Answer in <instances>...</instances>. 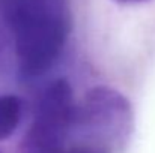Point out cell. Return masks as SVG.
I'll return each instance as SVG.
<instances>
[{
    "label": "cell",
    "instance_id": "obj_1",
    "mask_svg": "<svg viewBox=\"0 0 155 153\" xmlns=\"http://www.w3.org/2000/svg\"><path fill=\"white\" fill-rule=\"evenodd\" d=\"M20 69L36 77L59 59L71 33L69 0H0Z\"/></svg>",
    "mask_w": 155,
    "mask_h": 153
},
{
    "label": "cell",
    "instance_id": "obj_2",
    "mask_svg": "<svg viewBox=\"0 0 155 153\" xmlns=\"http://www.w3.org/2000/svg\"><path fill=\"white\" fill-rule=\"evenodd\" d=\"M75 119L71 84L65 78L53 81L38 101L35 119L21 141V153H65V137Z\"/></svg>",
    "mask_w": 155,
    "mask_h": 153
},
{
    "label": "cell",
    "instance_id": "obj_3",
    "mask_svg": "<svg viewBox=\"0 0 155 153\" xmlns=\"http://www.w3.org/2000/svg\"><path fill=\"white\" fill-rule=\"evenodd\" d=\"M78 116L84 123L95 128H116L122 132L130 126L131 108L119 92L108 87H95L87 92Z\"/></svg>",
    "mask_w": 155,
    "mask_h": 153
},
{
    "label": "cell",
    "instance_id": "obj_4",
    "mask_svg": "<svg viewBox=\"0 0 155 153\" xmlns=\"http://www.w3.org/2000/svg\"><path fill=\"white\" fill-rule=\"evenodd\" d=\"M21 120V101L14 95H0V141L9 138Z\"/></svg>",
    "mask_w": 155,
    "mask_h": 153
},
{
    "label": "cell",
    "instance_id": "obj_5",
    "mask_svg": "<svg viewBox=\"0 0 155 153\" xmlns=\"http://www.w3.org/2000/svg\"><path fill=\"white\" fill-rule=\"evenodd\" d=\"M65 153H107L105 150L100 147H94V146H75L72 149H69Z\"/></svg>",
    "mask_w": 155,
    "mask_h": 153
},
{
    "label": "cell",
    "instance_id": "obj_6",
    "mask_svg": "<svg viewBox=\"0 0 155 153\" xmlns=\"http://www.w3.org/2000/svg\"><path fill=\"white\" fill-rule=\"evenodd\" d=\"M117 3H125V5H128V3H143V2H148V0H116Z\"/></svg>",
    "mask_w": 155,
    "mask_h": 153
},
{
    "label": "cell",
    "instance_id": "obj_7",
    "mask_svg": "<svg viewBox=\"0 0 155 153\" xmlns=\"http://www.w3.org/2000/svg\"><path fill=\"white\" fill-rule=\"evenodd\" d=\"M0 153H2V152H0Z\"/></svg>",
    "mask_w": 155,
    "mask_h": 153
}]
</instances>
